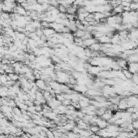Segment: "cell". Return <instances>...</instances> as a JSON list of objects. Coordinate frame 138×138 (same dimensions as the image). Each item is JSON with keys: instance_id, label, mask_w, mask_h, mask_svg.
Wrapping results in <instances>:
<instances>
[{"instance_id": "44dd1931", "label": "cell", "mask_w": 138, "mask_h": 138, "mask_svg": "<svg viewBox=\"0 0 138 138\" xmlns=\"http://www.w3.org/2000/svg\"><path fill=\"white\" fill-rule=\"evenodd\" d=\"M58 9H59V12H61V13H66V12H67V8H66L65 7L62 6V5H59Z\"/></svg>"}, {"instance_id": "7402d4cb", "label": "cell", "mask_w": 138, "mask_h": 138, "mask_svg": "<svg viewBox=\"0 0 138 138\" xmlns=\"http://www.w3.org/2000/svg\"><path fill=\"white\" fill-rule=\"evenodd\" d=\"M132 126H133L134 129H136V130H137V129H138V119H137V120H133V121H132Z\"/></svg>"}, {"instance_id": "2e32d148", "label": "cell", "mask_w": 138, "mask_h": 138, "mask_svg": "<svg viewBox=\"0 0 138 138\" xmlns=\"http://www.w3.org/2000/svg\"><path fill=\"white\" fill-rule=\"evenodd\" d=\"M36 85H37V87L41 88V89H45V88H46L45 82H44L43 80H41V79H38L37 80V82H36Z\"/></svg>"}, {"instance_id": "7c38bea8", "label": "cell", "mask_w": 138, "mask_h": 138, "mask_svg": "<svg viewBox=\"0 0 138 138\" xmlns=\"http://www.w3.org/2000/svg\"><path fill=\"white\" fill-rule=\"evenodd\" d=\"M118 65L120 66V68L122 69H128V62H127L126 59H119L118 61H116Z\"/></svg>"}, {"instance_id": "30bf717a", "label": "cell", "mask_w": 138, "mask_h": 138, "mask_svg": "<svg viewBox=\"0 0 138 138\" xmlns=\"http://www.w3.org/2000/svg\"><path fill=\"white\" fill-rule=\"evenodd\" d=\"M123 12V7L122 5H119V6L113 8L112 10L113 15H120V14H122Z\"/></svg>"}, {"instance_id": "ac0fdd59", "label": "cell", "mask_w": 138, "mask_h": 138, "mask_svg": "<svg viewBox=\"0 0 138 138\" xmlns=\"http://www.w3.org/2000/svg\"><path fill=\"white\" fill-rule=\"evenodd\" d=\"M100 130V128H98L97 125H91L89 126V131L92 132V133H98Z\"/></svg>"}, {"instance_id": "4fadbf2b", "label": "cell", "mask_w": 138, "mask_h": 138, "mask_svg": "<svg viewBox=\"0 0 138 138\" xmlns=\"http://www.w3.org/2000/svg\"><path fill=\"white\" fill-rule=\"evenodd\" d=\"M77 12V7L75 5H71L70 7H68L67 9V13L70 14V15H76Z\"/></svg>"}, {"instance_id": "52a82bcc", "label": "cell", "mask_w": 138, "mask_h": 138, "mask_svg": "<svg viewBox=\"0 0 138 138\" xmlns=\"http://www.w3.org/2000/svg\"><path fill=\"white\" fill-rule=\"evenodd\" d=\"M110 43H111L112 45H120L121 40H120L119 34H114L112 36L111 38H110Z\"/></svg>"}, {"instance_id": "ffe728a7", "label": "cell", "mask_w": 138, "mask_h": 138, "mask_svg": "<svg viewBox=\"0 0 138 138\" xmlns=\"http://www.w3.org/2000/svg\"><path fill=\"white\" fill-rule=\"evenodd\" d=\"M132 81L136 85H138V74L136 73V74H133L132 76Z\"/></svg>"}, {"instance_id": "6da1fadb", "label": "cell", "mask_w": 138, "mask_h": 138, "mask_svg": "<svg viewBox=\"0 0 138 138\" xmlns=\"http://www.w3.org/2000/svg\"><path fill=\"white\" fill-rule=\"evenodd\" d=\"M128 70L132 74L138 72V63H128Z\"/></svg>"}, {"instance_id": "277c9868", "label": "cell", "mask_w": 138, "mask_h": 138, "mask_svg": "<svg viewBox=\"0 0 138 138\" xmlns=\"http://www.w3.org/2000/svg\"><path fill=\"white\" fill-rule=\"evenodd\" d=\"M88 71H89V73L90 75H93V76H98L99 72L101 71V67H98V66H92L91 65V67L88 69Z\"/></svg>"}, {"instance_id": "9a60e30c", "label": "cell", "mask_w": 138, "mask_h": 138, "mask_svg": "<svg viewBox=\"0 0 138 138\" xmlns=\"http://www.w3.org/2000/svg\"><path fill=\"white\" fill-rule=\"evenodd\" d=\"M85 34V30H81V29H77L76 32H74V37H79V38H82L84 37V35Z\"/></svg>"}, {"instance_id": "9c48e42d", "label": "cell", "mask_w": 138, "mask_h": 138, "mask_svg": "<svg viewBox=\"0 0 138 138\" xmlns=\"http://www.w3.org/2000/svg\"><path fill=\"white\" fill-rule=\"evenodd\" d=\"M110 38L111 37H108L107 35L106 34H104L100 38H98V41L99 43H101V44H106V43H110Z\"/></svg>"}, {"instance_id": "3957f363", "label": "cell", "mask_w": 138, "mask_h": 138, "mask_svg": "<svg viewBox=\"0 0 138 138\" xmlns=\"http://www.w3.org/2000/svg\"><path fill=\"white\" fill-rule=\"evenodd\" d=\"M13 12L16 13V14H19V15L23 16H25L27 15V11L24 9L23 7H21L20 5L16 6L15 8H14V10H13Z\"/></svg>"}, {"instance_id": "8992f818", "label": "cell", "mask_w": 138, "mask_h": 138, "mask_svg": "<svg viewBox=\"0 0 138 138\" xmlns=\"http://www.w3.org/2000/svg\"><path fill=\"white\" fill-rule=\"evenodd\" d=\"M96 42H98V41L94 37H90L89 39L83 41V44H84V46H85V47H89L90 46H92L93 44H94Z\"/></svg>"}, {"instance_id": "5b68a950", "label": "cell", "mask_w": 138, "mask_h": 138, "mask_svg": "<svg viewBox=\"0 0 138 138\" xmlns=\"http://www.w3.org/2000/svg\"><path fill=\"white\" fill-rule=\"evenodd\" d=\"M108 122L106 120H103L101 117H98V120L97 121L96 123V125L100 129H104V128H106V127L108 126Z\"/></svg>"}, {"instance_id": "8fae6325", "label": "cell", "mask_w": 138, "mask_h": 138, "mask_svg": "<svg viewBox=\"0 0 138 138\" xmlns=\"http://www.w3.org/2000/svg\"><path fill=\"white\" fill-rule=\"evenodd\" d=\"M128 108V105L127 103V101L120 100L118 104V109H120L121 110H127Z\"/></svg>"}, {"instance_id": "e0dca14e", "label": "cell", "mask_w": 138, "mask_h": 138, "mask_svg": "<svg viewBox=\"0 0 138 138\" xmlns=\"http://www.w3.org/2000/svg\"><path fill=\"white\" fill-rule=\"evenodd\" d=\"M122 71H123V75L125 76V77L127 78V80H130V79H132V75H133V74H132L130 71H129L128 69H123L122 70Z\"/></svg>"}, {"instance_id": "5bb4252c", "label": "cell", "mask_w": 138, "mask_h": 138, "mask_svg": "<svg viewBox=\"0 0 138 138\" xmlns=\"http://www.w3.org/2000/svg\"><path fill=\"white\" fill-rule=\"evenodd\" d=\"M93 5L99 6V5H106L109 3L108 0H92Z\"/></svg>"}, {"instance_id": "603a6c76", "label": "cell", "mask_w": 138, "mask_h": 138, "mask_svg": "<svg viewBox=\"0 0 138 138\" xmlns=\"http://www.w3.org/2000/svg\"><path fill=\"white\" fill-rule=\"evenodd\" d=\"M134 54H136L138 55V46L134 49Z\"/></svg>"}, {"instance_id": "ba28073f", "label": "cell", "mask_w": 138, "mask_h": 138, "mask_svg": "<svg viewBox=\"0 0 138 138\" xmlns=\"http://www.w3.org/2000/svg\"><path fill=\"white\" fill-rule=\"evenodd\" d=\"M89 49L92 52H98L99 51H101L102 49V44L99 42H96L94 44H93L92 46H90Z\"/></svg>"}, {"instance_id": "d6986e66", "label": "cell", "mask_w": 138, "mask_h": 138, "mask_svg": "<svg viewBox=\"0 0 138 138\" xmlns=\"http://www.w3.org/2000/svg\"><path fill=\"white\" fill-rule=\"evenodd\" d=\"M8 76H9V79L11 80V81H17V80L19 79V76L17 75V74L11 73V74H9V75H8Z\"/></svg>"}, {"instance_id": "cb8c5ba5", "label": "cell", "mask_w": 138, "mask_h": 138, "mask_svg": "<svg viewBox=\"0 0 138 138\" xmlns=\"http://www.w3.org/2000/svg\"><path fill=\"white\" fill-rule=\"evenodd\" d=\"M54 1H55V2H59V0H54Z\"/></svg>"}, {"instance_id": "7a4b0ae2", "label": "cell", "mask_w": 138, "mask_h": 138, "mask_svg": "<svg viewBox=\"0 0 138 138\" xmlns=\"http://www.w3.org/2000/svg\"><path fill=\"white\" fill-rule=\"evenodd\" d=\"M42 32H43V35L46 36V37H47V38L51 37L52 36H53L55 34V33H56V32H55V30L53 29L51 27H49V28H44V29H42Z\"/></svg>"}]
</instances>
